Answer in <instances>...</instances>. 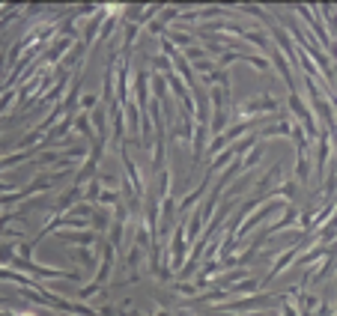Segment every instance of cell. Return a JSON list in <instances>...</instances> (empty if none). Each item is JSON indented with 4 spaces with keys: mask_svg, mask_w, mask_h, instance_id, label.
I'll return each instance as SVG.
<instances>
[{
    "mask_svg": "<svg viewBox=\"0 0 337 316\" xmlns=\"http://www.w3.org/2000/svg\"><path fill=\"white\" fill-rule=\"evenodd\" d=\"M280 114V101L274 98L271 93H263V95H254L248 101H242L236 111H233V120H248V117H277Z\"/></svg>",
    "mask_w": 337,
    "mask_h": 316,
    "instance_id": "1",
    "label": "cell"
},
{
    "mask_svg": "<svg viewBox=\"0 0 337 316\" xmlns=\"http://www.w3.org/2000/svg\"><path fill=\"white\" fill-rule=\"evenodd\" d=\"M293 12H296V15H299V18L304 21V30H307L310 36H313V39H316V45H319V48L328 54L334 42H331V36L325 33V24L319 21V12H316V6H304V3H299V6H293Z\"/></svg>",
    "mask_w": 337,
    "mask_h": 316,
    "instance_id": "2",
    "label": "cell"
},
{
    "mask_svg": "<svg viewBox=\"0 0 337 316\" xmlns=\"http://www.w3.org/2000/svg\"><path fill=\"white\" fill-rule=\"evenodd\" d=\"M331 134L325 131V128H319V134H316V140H313V146H316V158H313V179L310 182H316V185H322V179H325V173H328V161H331Z\"/></svg>",
    "mask_w": 337,
    "mask_h": 316,
    "instance_id": "3",
    "label": "cell"
},
{
    "mask_svg": "<svg viewBox=\"0 0 337 316\" xmlns=\"http://www.w3.org/2000/svg\"><path fill=\"white\" fill-rule=\"evenodd\" d=\"M280 209H287V203H284V200H266L260 209H254V212H251V215L242 221V227H239V233H236V239H245L248 233H254L260 224L269 221L271 215H274V212H280Z\"/></svg>",
    "mask_w": 337,
    "mask_h": 316,
    "instance_id": "4",
    "label": "cell"
},
{
    "mask_svg": "<svg viewBox=\"0 0 337 316\" xmlns=\"http://www.w3.org/2000/svg\"><path fill=\"white\" fill-rule=\"evenodd\" d=\"M280 173H284V164L277 161L274 167H269V173H263L257 182H254V197H263L266 191H271L277 182H280Z\"/></svg>",
    "mask_w": 337,
    "mask_h": 316,
    "instance_id": "5",
    "label": "cell"
},
{
    "mask_svg": "<svg viewBox=\"0 0 337 316\" xmlns=\"http://www.w3.org/2000/svg\"><path fill=\"white\" fill-rule=\"evenodd\" d=\"M191 143H194V155H191V164H197V161H203V155H206V146H209V126H203V123H194V137H191Z\"/></svg>",
    "mask_w": 337,
    "mask_h": 316,
    "instance_id": "6",
    "label": "cell"
},
{
    "mask_svg": "<svg viewBox=\"0 0 337 316\" xmlns=\"http://www.w3.org/2000/svg\"><path fill=\"white\" fill-rule=\"evenodd\" d=\"M212 176H215V173H212V170L206 167V176L200 179V185L191 191V194H188V197H185L182 203H179V212H182V215H185V212H188V209H191V206H194V203L200 200V197H206V194H209V188H212V185H209V179H212Z\"/></svg>",
    "mask_w": 337,
    "mask_h": 316,
    "instance_id": "7",
    "label": "cell"
},
{
    "mask_svg": "<svg viewBox=\"0 0 337 316\" xmlns=\"http://www.w3.org/2000/svg\"><path fill=\"white\" fill-rule=\"evenodd\" d=\"M242 42H251L254 48H260L263 54H269L271 51V39L269 33L263 30V27H254V30H245V36H242Z\"/></svg>",
    "mask_w": 337,
    "mask_h": 316,
    "instance_id": "8",
    "label": "cell"
},
{
    "mask_svg": "<svg viewBox=\"0 0 337 316\" xmlns=\"http://www.w3.org/2000/svg\"><path fill=\"white\" fill-rule=\"evenodd\" d=\"M260 158H263V143H257V146H254L248 155L242 158V173H251V170L260 164Z\"/></svg>",
    "mask_w": 337,
    "mask_h": 316,
    "instance_id": "9",
    "label": "cell"
},
{
    "mask_svg": "<svg viewBox=\"0 0 337 316\" xmlns=\"http://www.w3.org/2000/svg\"><path fill=\"white\" fill-rule=\"evenodd\" d=\"M203 227H206L203 215H200V212H194V215H191V221H188V239H191V242H197V239H200Z\"/></svg>",
    "mask_w": 337,
    "mask_h": 316,
    "instance_id": "10",
    "label": "cell"
},
{
    "mask_svg": "<svg viewBox=\"0 0 337 316\" xmlns=\"http://www.w3.org/2000/svg\"><path fill=\"white\" fill-rule=\"evenodd\" d=\"M182 259H185V230H179L176 239H173V262L179 266Z\"/></svg>",
    "mask_w": 337,
    "mask_h": 316,
    "instance_id": "11",
    "label": "cell"
},
{
    "mask_svg": "<svg viewBox=\"0 0 337 316\" xmlns=\"http://www.w3.org/2000/svg\"><path fill=\"white\" fill-rule=\"evenodd\" d=\"M242 60H245V63H251L254 69H257V72H269V69H271L269 57H263V54H245Z\"/></svg>",
    "mask_w": 337,
    "mask_h": 316,
    "instance_id": "12",
    "label": "cell"
},
{
    "mask_svg": "<svg viewBox=\"0 0 337 316\" xmlns=\"http://www.w3.org/2000/svg\"><path fill=\"white\" fill-rule=\"evenodd\" d=\"M248 278H251V275H248V269H233V272H227V275H224L218 284L227 286V284H233V281H236V284H242V281H248Z\"/></svg>",
    "mask_w": 337,
    "mask_h": 316,
    "instance_id": "13",
    "label": "cell"
},
{
    "mask_svg": "<svg viewBox=\"0 0 337 316\" xmlns=\"http://www.w3.org/2000/svg\"><path fill=\"white\" fill-rule=\"evenodd\" d=\"M185 57H188V60H194V63H200V60H212V57L206 54V48H203V45H191V48H185Z\"/></svg>",
    "mask_w": 337,
    "mask_h": 316,
    "instance_id": "14",
    "label": "cell"
},
{
    "mask_svg": "<svg viewBox=\"0 0 337 316\" xmlns=\"http://www.w3.org/2000/svg\"><path fill=\"white\" fill-rule=\"evenodd\" d=\"M257 286H260V281H257V278H248V281H242V284L233 286V292H236V295H248V292H254Z\"/></svg>",
    "mask_w": 337,
    "mask_h": 316,
    "instance_id": "15",
    "label": "cell"
},
{
    "mask_svg": "<svg viewBox=\"0 0 337 316\" xmlns=\"http://www.w3.org/2000/svg\"><path fill=\"white\" fill-rule=\"evenodd\" d=\"M167 36H170V45H173V42H176V45H188V42L194 45V36H188V33H179V30H173V33H167Z\"/></svg>",
    "mask_w": 337,
    "mask_h": 316,
    "instance_id": "16",
    "label": "cell"
},
{
    "mask_svg": "<svg viewBox=\"0 0 337 316\" xmlns=\"http://www.w3.org/2000/svg\"><path fill=\"white\" fill-rule=\"evenodd\" d=\"M194 69L206 78V75H212V72H215V60H200V63H194Z\"/></svg>",
    "mask_w": 337,
    "mask_h": 316,
    "instance_id": "17",
    "label": "cell"
},
{
    "mask_svg": "<svg viewBox=\"0 0 337 316\" xmlns=\"http://www.w3.org/2000/svg\"><path fill=\"white\" fill-rule=\"evenodd\" d=\"M313 304H316V298L307 295V292H302V307H313Z\"/></svg>",
    "mask_w": 337,
    "mask_h": 316,
    "instance_id": "18",
    "label": "cell"
},
{
    "mask_svg": "<svg viewBox=\"0 0 337 316\" xmlns=\"http://www.w3.org/2000/svg\"><path fill=\"white\" fill-rule=\"evenodd\" d=\"M155 93L164 98V81H161V78H155Z\"/></svg>",
    "mask_w": 337,
    "mask_h": 316,
    "instance_id": "19",
    "label": "cell"
},
{
    "mask_svg": "<svg viewBox=\"0 0 337 316\" xmlns=\"http://www.w3.org/2000/svg\"><path fill=\"white\" fill-rule=\"evenodd\" d=\"M280 316H299V313H296V307H293V304H284V313H280Z\"/></svg>",
    "mask_w": 337,
    "mask_h": 316,
    "instance_id": "20",
    "label": "cell"
}]
</instances>
